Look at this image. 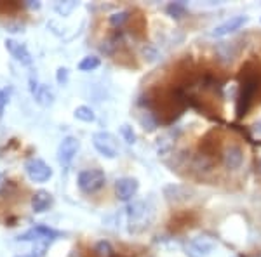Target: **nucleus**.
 <instances>
[{
    "label": "nucleus",
    "mask_w": 261,
    "mask_h": 257,
    "mask_svg": "<svg viewBox=\"0 0 261 257\" xmlns=\"http://www.w3.org/2000/svg\"><path fill=\"white\" fill-rule=\"evenodd\" d=\"M241 73V92L237 98V117L242 119L247 111H249L252 101L256 99L259 87H261V78L258 75V70L249 71V63L246 66H242Z\"/></svg>",
    "instance_id": "obj_1"
},
{
    "label": "nucleus",
    "mask_w": 261,
    "mask_h": 257,
    "mask_svg": "<svg viewBox=\"0 0 261 257\" xmlns=\"http://www.w3.org/2000/svg\"><path fill=\"white\" fill-rule=\"evenodd\" d=\"M151 219H153V210L146 202H134L127 207L129 233H141L150 226Z\"/></svg>",
    "instance_id": "obj_2"
},
{
    "label": "nucleus",
    "mask_w": 261,
    "mask_h": 257,
    "mask_svg": "<svg viewBox=\"0 0 261 257\" xmlns=\"http://www.w3.org/2000/svg\"><path fill=\"white\" fill-rule=\"evenodd\" d=\"M65 237L63 231H58L54 227H49L45 224H35L33 227H30L28 231H24L23 235H19L18 240L19 242H35L37 245H50L54 240Z\"/></svg>",
    "instance_id": "obj_3"
},
{
    "label": "nucleus",
    "mask_w": 261,
    "mask_h": 257,
    "mask_svg": "<svg viewBox=\"0 0 261 257\" xmlns=\"http://www.w3.org/2000/svg\"><path fill=\"white\" fill-rule=\"evenodd\" d=\"M105 183H107V176H105V172L101 168H87V170H82L77 179L79 188L86 195L98 193L105 186Z\"/></svg>",
    "instance_id": "obj_4"
},
{
    "label": "nucleus",
    "mask_w": 261,
    "mask_h": 257,
    "mask_svg": "<svg viewBox=\"0 0 261 257\" xmlns=\"http://www.w3.org/2000/svg\"><path fill=\"white\" fill-rule=\"evenodd\" d=\"M92 145L101 157L110 160L119 157V142H117L115 136L107 130H99V132L92 134Z\"/></svg>",
    "instance_id": "obj_5"
},
{
    "label": "nucleus",
    "mask_w": 261,
    "mask_h": 257,
    "mask_svg": "<svg viewBox=\"0 0 261 257\" xmlns=\"http://www.w3.org/2000/svg\"><path fill=\"white\" fill-rule=\"evenodd\" d=\"M24 170H27L28 178H30L33 183H47V181L53 178V168H50L47 163L42 158H28L24 162Z\"/></svg>",
    "instance_id": "obj_6"
},
{
    "label": "nucleus",
    "mask_w": 261,
    "mask_h": 257,
    "mask_svg": "<svg viewBox=\"0 0 261 257\" xmlns=\"http://www.w3.org/2000/svg\"><path fill=\"white\" fill-rule=\"evenodd\" d=\"M79 150H81V141L73 136H66L58 146V162H60V165L70 167V163L73 162Z\"/></svg>",
    "instance_id": "obj_7"
},
{
    "label": "nucleus",
    "mask_w": 261,
    "mask_h": 257,
    "mask_svg": "<svg viewBox=\"0 0 261 257\" xmlns=\"http://www.w3.org/2000/svg\"><path fill=\"white\" fill-rule=\"evenodd\" d=\"M183 248L188 257H207L213 252L214 243L205 237H197L188 240Z\"/></svg>",
    "instance_id": "obj_8"
},
{
    "label": "nucleus",
    "mask_w": 261,
    "mask_h": 257,
    "mask_svg": "<svg viewBox=\"0 0 261 257\" xmlns=\"http://www.w3.org/2000/svg\"><path fill=\"white\" fill-rule=\"evenodd\" d=\"M246 23H247V16H231L230 19L223 21L221 24H218V26L214 28L211 32V37L213 39H221V37H226V35H230V33L241 30Z\"/></svg>",
    "instance_id": "obj_9"
},
{
    "label": "nucleus",
    "mask_w": 261,
    "mask_h": 257,
    "mask_svg": "<svg viewBox=\"0 0 261 257\" xmlns=\"http://www.w3.org/2000/svg\"><path fill=\"white\" fill-rule=\"evenodd\" d=\"M138 189H140V183L134 178H120L115 183V193L120 202H130L136 196Z\"/></svg>",
    "instance_id": "obj_10"
},
{
    "label": "nucleus",
    "mask_w": 261,
    "mask_h": 257,
    "mask_svg": "<svg viewBox=\"0 0 261 257\" xmlns=\"http://www.w3.org/2000/svg\"><path fill=\"white\" fill-rule=\"evenodd\" d=\"M4 44H6V49L9 50L11 56L14 58V60L18 61V63H21V65L30 66L32 63H33L30 50L27 49V45H24V44H21V42L14 40V39H6Z\"/></svg>",
    "instance_id": "obj_11"
},
{
    "label": "nucleus",
    "mask_w": 261,
    "mask_h": 257,
    "mask_svg": "<svg viewBox=\"0 0 261 257\" xmlns=\"http://www.w3.org/2000/svg\"><path fill=\"white\" fill-rule=\"evenodd\" d=\"M223 163H225V167L230 168V170L241 168V165L244 163V151L241 146H237V145L226 146L225 151H223Z\"/></svg>",
    "instance_id": "obj_12"
},
{
    "label": "nucleus",
    "mask_w": 261,
    "mask_h": 257,
    "mask_svg": "<svg viewBox=\"0 0 261 257\" xmlns=\"http://www.w3.org/2000/svg\"><path fill=\"white\" fill-rule=\"evenodd\" d=\"M30 91L40 106H50V104H53V101H54L53 91H50L47 85H44V83H39L33 77L30 78Z\"/></svg>",
    "instance_id": "obj_13"
},
{
    "label": "nucleus",
    "mask_w": 261,
    "mask_h": 257,
    "mask_svg": "<svg viewBox=\"0 0 261 257\" xmlns=\"http://www.w3.org/2000/svg\"><path fill=\"white\" fill-rule=\"evenodd\" d=\"M30 204H32L33 212L42 214V212H45L50 205H53V195H50L49 191H45V189H39V191L33 193Z\"/></svg>",
    "instance_id": "obj_14"
},
{
    "label": "nucleus",
    "mask_w": 261,
    "mask_h": 257,
    "mask_svg": "<svg viewBox=\"0 0 261 257\" xmlns=\"http://www.w3.org/2000/svg\"><path fill=\"white\" fill-rule=\"evenodd\" d=\"M164 195L169 202H174V204H179V202H187L188 195H190V191H188L187 188L183 186H178V184H171V186H166L164 188Z\"/></svg>",
    "instance_id": "obj_15"
},
{
    "label": "nucleus",
    "mask_w": 261,
    "mask_h": 257,
    "mask_svg": "<svg viewBox=\"0 0 261 257\" xmlns=\"http://www.w3.org/2000/svg\"><path fill=\"white\" fill-rule=\"evenodd\" d=\"M140 124L146 132H153V130L159 127V119L151 109H143L140 115Z\"/></svg>",
    "instance_id": "obj_16"
},
{
    "label": "nucleus",
    "mask_w": 261,
    "mask_h": 257,
    "mask_svg": "<svg viewBox=\"0 0 261 257\" xmlns=\"http://www.w3.org/2000/svg\"><path fill=\"white\" fill-rule=\"evenodd\" d=\"M176 142V136L172 132H167L164 134L162 137L157 139V153L159 155H166L169 153V151L172 150V146H174Z\"/></svg>",
    "instance_id": "obj_17"
},
{
    "label": "nucleus",
    "mask_w": 261,
    "mask_h": 257,
    "mask_svg": "<svg viewBox=\"0 0 261 257\" xmlns=\"http://www.w3.org/2000/svg\"><path fill=\"white\" fill-rule=\"evenodd\" d=\"M129 19H130V11H119V12H113V14H110L108 23H110L113 28H119L120 30V28L124 26Z\"/></svg>",
    "instance_id": "obj_18"
},
{
    "label": "nucleus",
    "mask_w": 261,
    "mask_h": 257,
    "mask_svg": "<svg viewBox=\"0 0 261 257\" xmlns=\"http://www.w3.org/2000/svg\"><path fill=\"white\" fill-rule=\"evenodd\" d=\"M75 119L77 120H81V122H87V124H91V122H94L96 120V115H94V111H92V108L89 106H79V108H75Z\"/></svg>",
    "instance_id": "obj_19"
},
{
    "label": "nucleus",
    "mask_w": 261,
    "mask_h": 257,
    "mask_svg": "<svg viewBox=\"0 0 261 257\" xmlns=\"http://www.w3.org/2000/svg\"><path fill=\"white\" fill-rule=\"evenodd\" d=\"M101 65V60L98 56H86L79 63V70L81 71H94Z\"/></svg>",
    "instance_id": "obj_20"
},
{
    "label": "nucleus",
    "mask_w": 261,
    "mask_h": 257,
    "mask_svg": "<svg viewBox=\"0 0 261 257\" xmlns=\"http://www.w3.org/2000/svg\"><path fill=\"white\" fill-rule=\"evenodd\" d=\"M166 12L171 16V18L179 19V18H183L185 12H187V6H185L183 2H171L169 6L166 7Z\"/></svg>",
    "instance_id": "obj_21"
},
{
    "label": "nucleus",
    "mask_w": 261,
    "mask_h": 257,
    "mask_svg": "<svg viewBox=\"0 0 261 257\" xmlns=\"http://www.w3.org/2000/svg\"><path fill=\"white\" fill-rule=\"evenodd\" d=\"M94 252L98 257H113V248L107 240H101V242L96 243Z\"/></svg>",
    "instance_id": "obj_22"
},
{
    "label": "nucleus",
    "mask_w": 261,
    "mask_h": 257,
    "mask_svg": "<svg viewBox=\"0 0 261 257\" xmlns=\"http://www.w3.org/2000/svg\"><path fill=\"white\" fill-rule=\"evenodd\" d=\"M120 136L125 142H127V145H134V142H136V134H134L133 127H130L129 124L120 125Z\"/></svg>",
    "instance_id": "obj_23"
},
{
    "label": "nucleus",
    "mask_w": 261,
    "mask_h": 257,
    "mask_svg": "<svg viewBox=\"0 0 261 257\" xmlns=\"http://www.w3.org/2000/svg\"><path fill=\"white\" fill-rule=\"evenodd\" d=\"M75 7H77V2H60V4H56V7H54V9H56V12L60 16H68L71 11L75 9Z\"/></svg>",
    "instance_id": "obj_24"
},
{
    "label": "nucleus",
    "mask_w": 261,
    "mask_h": 257,
    "mask_svg": "<svg viewBox=\"0 0 261 257\" xmlns=\"http://www.w3.org/2000/svg\"><path fill=\"white\" fill-rule=\"evenodd\" d=\"M9 94H11V87H7V89H0V117H2L6 104L9 103Z\"/></svg>",
    "instance_id": "obj_25"
},
{
    "label": "nucleus",
    "mask_w": 261,
    "mask_h": 257,
    "mask_svg": "<svg viewBox=\"0 0 261 257\" xmlns=\"http://www.w3.org/2000/svg\"><path fill=\"white\" fill-rule=\"evenodd\" d=\"M68 78H70V75H68V70L66 68H58V71H56V80H58V83L60 85H66L68 83Z\"/></svg>",
    "instance_id": "obj_26"
},
{
    "label": "nucleus",
    "mask_w": 261,
    "mask_h": 257,
    "mask_svg": "<svg viewBox=\"0 0 261 257\" xmlns=\"http://www.w3.org/2000/svg\"><path fill=\"white\" fill-rule=\"evenodd\" d=\"M143 54H145V60H148V61H155L159 56V52L151 47V45H146V47L143 49Z\"/></svg>",
    "instance_id": "obj_27"
},
{
    "label": "nucleus",
    "mask_w": 261,
    "mask_h": 257,
    "mask_svg": "<svg viewBox=\"0 0 261 257\" xmlns=\"http://www.w3.org/2000/svg\"><path fill=\"white\" fill-rule=\"evenodd\" d=\"M47 245H39L33 250V254H30V255H27V257H44L45 255V250H47Z\"/></svg>",
    "instance_id": "obj_28"
},
{
    "label": "nucleus",
    "mask_w": 261,
    "mask_h": 257,
    "mask_svg": "<svg viewBox=\"0 0 261 257\" xmlns=\"http://www.w3.org/2000/svg\"><path fill=\"white\" fill-rule=\"evenodd\" d=\"M27 6H28V7H32V9H39V7H40V4H39V2H35V4L30 2V4H27Z\"/></svg>",
    "instance_id": "obj_29"
},
{
    "label": "nucleus",
    "mask_w": 261,
    "mask_h": 257,
    "mask_svg": "<svg viewBox=\"0 0 261 257\" xmlns=\"http://www.w3.org/2000/svg\"><path fill=\"white\" fill-rule=\"evenodd\" d=\"M113 257H120V255H115V254H113Z\"/></svg>",
    "instance_id": "obj_30"
}]
</instances>
